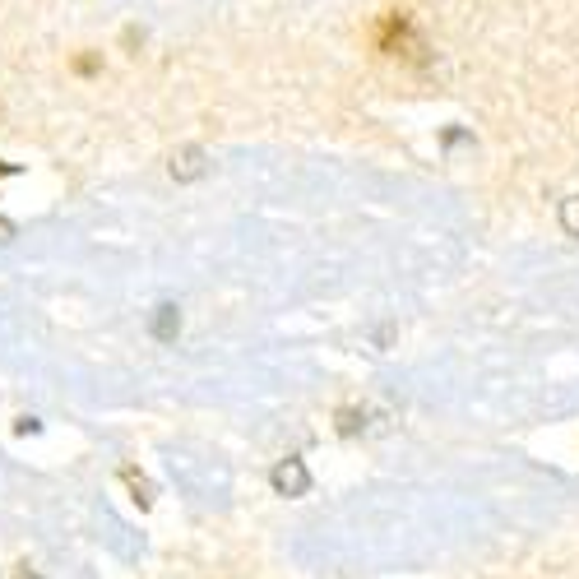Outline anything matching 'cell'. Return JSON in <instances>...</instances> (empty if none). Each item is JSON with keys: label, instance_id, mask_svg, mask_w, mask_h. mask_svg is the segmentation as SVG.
<instances>
[{"label": "cell", "instance_id": "obj_1", "mask_svg": "<svg viewBox=\"0 0 579 579\" xmlns=\"http://www.w3.org/2000/svg\"><path fill=\"white\" fill-rule=\"evenodd\" d=\"M274 482H278V487H283V491H297V487H302V482H306V473H302V468H297V464H292V468H278V473H274Z\"/></svg>", "mask_w": 579, "mask_h": 579}, {"label": "cell", "instance_id": "obj_2", "mask_svg": "<svg viewBox=\"0 0 579 579\" xmlns=\"http://www.w3.org/2000/svg\"><path fill=\"white\" fill-rule=\"evenodd\" d=\"M10 241H14V223L10 218H0V246H10Z\"/></svg>", "mask_w": 579, "mask_h": 579}, {"label": "cell", "instance_id": "obj_3", "mask_svg": "<svg viewBox=\"0 0 579 579\" xmlns=\"http://www.w3.org/2000/svg\"><path fill=\"white\" fill-rule=\"evenodd\" d=\"M566 223H570V227H575V232H579V204H570V209H566Z\"/></svg>", "mask_w": 579, "mask_h": 579}]
</instances>
